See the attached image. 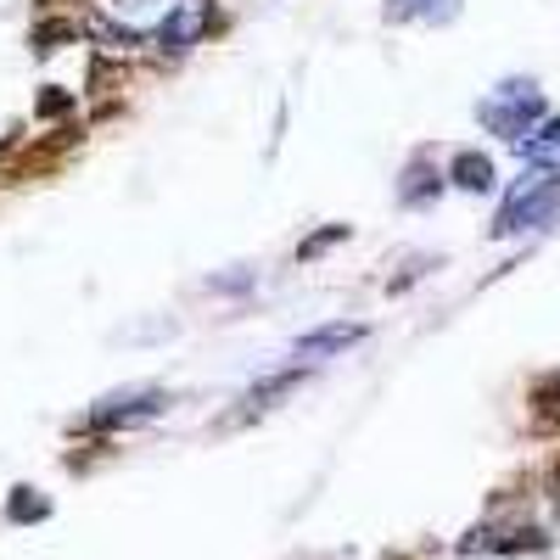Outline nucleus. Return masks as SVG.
<instances>
[{"label": "nucleus", "instance_id": "obj_1", "mask_svg": "<svg viewBox=\"0 0 560 560\" xmlns=\"http://www.w3.org/2000/svg\"><path fill=\"white\" fill-rule=\"evenodd\" d=\"M560 208V168H533L516 179V191L504 197L493 236H527V230H544Z\"/></svg>", "mask_w": 560, "mask_h": 560}, {"label": "nucleus", "instance_id": "obj_2", "mask_svg": "<svg viewBox=\"0 0 560 560\" xmlns=\"http://www.w3.org/2000/svg\"><path fill=\"white\" fill-rule=\"evenodd\" d=\"M482 129L499 135V140H527L538 124H544V90L533 79H504L493 96L477 107Z\"/></svg>", "mask_w": 560, "mask_h": 560}, {"label": "nucleus", "instance_id": "obj_3", "mask_svg": "<svg viewBox=\"0 0 560 560\" xmlns=\"http://www.w3.org/2000/svg\"><path fill=\"white\" fill-rule=\"evenodd\" d=\"M174 398L163 387H124V393H107L96 409H90V427H140V420H158Z\"/></svg>", "mask_w": 560, "mask_h": 560}, {"label": "nucleus", "instance_id": "obj_4", "mask_svg": "<svg viewBox=\"0 0 560 560\" xmlns=\"http://www.w3.org/2000/svg\"><path fill=\"white\" fill-rule=\"evenodd\" d=\"M202 23H208V0H185L179 12H168L163 18V28H158V45L163 51H185L197 34H202Z\"/></svg>", "mask_w": 560, "mask_h": 560}, {"label": "nucleus", "instance_id": "obj_5", "mask_svg": "<svg viewBox=\"0 0 560 560\" xmlns=\"http://www.w3.org/2000/svg\"><path fill=\"white\" fill-rule=\"evenodd\" d=\"M353 342H364V325L348 319V325H319V331H303L298 337V353L314 359V353H348Z\"/></svg>", "mask_w": 560, "mask_h": 560}, {"label": "nucleus", "instance_id": "obj_6", "mask_svg": "<svg viewBox=\"0 0 560 560\" xmlns=\"http://www.w3.org/2000/svg\"><path fill=\"white\" fill-rule=\"evenodd\" d=\"M438 191H443V179H438V168H432V163H409V168H404V185H398V202H404V208L432 202Z\"/></svg>", "mask_w": 560, "mask_h": 560}, {"label": "nucleus", "instance_id": "obj_7", "mask_svg": "<svg viewBox=\"0 0 560 560\" xmlns=\"http://www.w3.org/2000/svg\"><path fill=\"white\" fill-rule=\"evenodd\" d=\"M454 185H459V191H493V163L482 158V152H459L454 158Z\"/></svg>", "mask_w": 560, "mask_h": 560}, {"label": "nucleus", "instance_id": "obj_8", "mask_svg": "<svg viewBox=\"0 0 560 560\" xmlns=\"http://www.w3.org/2000/svg\"><path fill=\"white\" fill-rule=\"evenodd\" d=\"M298 382H303V370H280V376H269L264 387H253V393L242 398V409H236V420H242V415H264V409H269V404H275L280 393H292Z\"/></svg>", "mask_w": 560, "mask_h": 560}, {"label": "nucleus", "instance_id": "obj_9", "mask_svg": "<svg viewBox=\"0 0 560 560\" xmlns=\"http://www.w3.org/2000/svg\"><path fill=\"white\" fill-rule=\"evenodd\" d=\"M516 147H522L527 163H549V158H560V118H544L527 140H516Z\"/></svg>", "mask_w": 560, "mask_h": 560}, {"label": "nucleus", "instance_id": "obj_10", "mask_svg": "<svg viewBox=\"0 0 560 560\" xmlns=\"http://www.w3.org/2000/svg\"><path fill=\"white\" fill-rule=\"evenodd\" d=\"M454 7H459V0H393V7H387V18H393V23H409V18L443 23V18H454Z\"/></svg>", "mask_w": 560, "mask_h": 560}, {"label": "nucleus", "instance_id": "obj_11", "mask_svg": "<svg viewBox=\"0 0 560 560\" xmlns=\"http://www.w3.org/2000/svg\"><path fill=\"white\" fill-rule=\"evenodd\" d=\"M342 236H348V224H331V230H319L314 242H303V258H314L319 247H331V242H342Z\"/></svg>", "mask_w": 560, "mask_h": 560}, {"label": "nucleus", "instance_id": "obj_12", "mask_svg": "<svg viewBox=\"0 0 560 560\" xmlns=\"http://www.w3.org/2000/svg\"><path fill=\"white\" fill-rule=\"evenodd\" d=\"M12 516H45V504H34V499H12Z\"/></svg>", "mask_w": 560, "mask_h": 560}, {"label": "nucleus", "instance_id": "obj_13", "mask_svg": "<svg viewBox=\"0 0 560 560\" xmlns=\"http://www.w3.org/2000/svg\"><path fill=\"white\" fill-rule=\"evenodd\" d=\"M113 7H147V0H113Z\"/></svg>", "mask_w": 560, "mask_h": 560}]
</instances>
